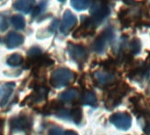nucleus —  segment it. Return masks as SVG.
Listing matches in <instances>:
<instances>
[{"instance_id": "26", "label": "nucleus", "mask_w": 150, "mask_h": 135, "mask_svg": "<svg viewBox=\"0 0 150 135\" xmlns=\"http://www.w3.org/2000/svg\"><path fill=\"white\" fill-rule=\"evenodd\" d=\"M58 1H59V2H61V3H64V2L66 1V0H58Z\"/></svg>"}, {"instance_id": "20", "label": "nucleus", "mask_w": 150, "mask_h": 135, "mask_svg": "<svg viewBox=\"0 0 150 135\" xmlns=\"http://www.w3.org/2000/svg\"><path fill=\"white\" fill-rule=\"evenodd\" d=\"M9 27V17L6 13H0V31L4 32Z\"/></svg>"}, {"instance_id": "8", "label": "nucleus", "mask_w": 150, "mask_h": 135, "mask_svg": "<svg viewBox=\"0 0 150 135\" xmlns=\"http://www.w3.org/2000/svg\"><path fill=\"white\" fill-rule=\"evenodd\" d=\"M14 88L15 84L13 83H8L0 88V107L1 108L5 107L8 103V101L13 93Z\"/></svg>"}, {"instance_id": "18", "label": "nucleus", "mask_w": 150, "mask_h": 135, "mask_svg": "<svg viewBox=\"0 0 150 135\" xmlns=\"http://www.w3.org/2000/svg\"><path fill=\"white\" fill-rule=\"evenodd\" d=\"M12 23L13 26L19 30H22L24 29L25 26H26V21L25 19L21 16V15H15L12 18Z\"/></svg>"}, {"instance_id": "2", "label": "nucleus", "mask_w": 150, "mask_h": 135, "mask_svg": "<svg viewBox=\"0 0 150 135\" xmlns=\"http://www.w3.org/2000/svg\"><path fill=\"white\" fill-rule=\"evenodd\" d=\"M74 79L75 74L71 71L68 70L67 68H61L53 72L50 82L52 87L59 88L68 86L74 81Z\"/></svg>"}, {"instance_id": "16", "label": "nucleus", "mask_w": 150, "mask_h": 135, "mask_svg": "<svg viewBox=\"0 0 150 135\" xmlns=\"http://www.w3.org/2000/svg\"><path fill=\"white\" fill-rule=\"evenodd\" d=\"M71 5L76 11H84L91 5V0H71Z\"/></svg>"}, {"instance_id": "11", "label": "nucleus", "mask_w": 150, "mask_h": 135, "mask_svg": "<svg viewBox=\"0 0 150 135\" xmlns=\"http://www.w3.org/2000/svg\"><path fill=\"white\" fill-rule=\"evenodd\" d=\"M35 0H16L13 4L14 9L23 13H29L35 6Z\"/></svg>"}, {"instance_id": "24", "label": "nucleus", "mask_w": 150, "mask_h": 135, "mask_svg": "<svg viewBox=\"0 0 150 135\" xmlns=\"http://www.w3.org/2000/svg\"><path fill=\"white\" fill-rule=\"evenodd\" d=\"M64 135H78V134L75 132L74 131H66L64 133Z\"/></svg>"}, {"instance_id": "21", "label": "nucleus", "mask_w": 150, "mask_h": 135, "mask_svg": "<svg viewBox=\"0 0 150 135\" xmlns=\"http://www.w3.org/2000/svg\"><path fill=\"white\" fill-rule=\"evenodd\" d=\"M141 43L139 39H133L131 42V51L132 54H138L140 51Z\"/></svg>"}, {"instance_id": "7", "label": "nucleus", "mask_w": 150, "mask_h": 135, "mask_svg": "<svg viewBox=\"0 0 150 135\" xmlns=\"http://www.w3.org/2000/svg\"><path fill=\"white\" fill-rule=\"evenodd\" d=\"M10 125L15 131H27L30 128L31 122L29 117L26 116H21L12 118L10 120Z\"/></svg>"}, {"instance_id": "13", "label": "nucleus", "mask_w": 150, "mask_h": 135, "mask_svg": "<svg viewBox=\"0 0 150 135\" xmlns=\"http://www.w3.org/2000/svg\"><path fill=\"white\" fill-rule=\"evenodd\" d=\"M59 100L62 102H73L77 99L78 97V92L75 89H69L65 92L61 93L59 95Z\"/></svg>"}, {"instance_id": "12", "label": "nucleus", "mask_w": 150, "mask_h": 135, "mask_svg": "<svg viewBox=\"0 0 150 135\" xmlns=\"http://www.w3.org/2000/svg\"><path fill=\"white\" fill-rule=\"evenodd\" d=\"M94 77L100 86H106L114 81V76L111 74L105 72H96L94 74Z\"/></svg>"}, {"instance_id": "3", "label": "nucleus", "mask_w": 150, "mask_h": 135, "mask_svg": "<svg viewBox=\"0 0 150 135\" xmlns=\"http://www.w3.org/2000/svg\"><path fill=\"white\" fill-rule=\"evenodd\" d=\"M110 122L117 129L127 131L132 126V117L126 112H117L110 117Z\"/></svg>"}, {"instance_id": "1", "label": "nucleus", "mask_w": 150, "mask_h": 135, "mask_svg": "<svg viewBox=\"0 0 150 135\" xmlns=\"http://www.w3.org/2000/svg\"><path fill=\"white\" fill-rule=\"evenodd\" d=\"M110 10L105 0H96L90 8V20L96 28L110 15Z\"/></svg>"}, {"instance_id": "14", "label": "nucleus", "mask_w": 150, "mask_h": 135, "mask_svg": "<svg viewBox=\"0 0 150 135\" xmlns=\"http://www.w3.org/2000/svg\"><path fill=\"white\" fill-rule=\"evenodd\" d=\"M81 102L85 105L96 106L97 103V99L93 92L86 90L81 95Z\"/></svg>"}, {"instance_id": "25", "label": "nucleus", "mask_w": 150, "mask_h": 135, "mask_svg": "<svg viewBox=\"0 0 150 135\" xmlns=\"http://www.w3.org/2000/svg\"><path fill=\"white\" fill-rule=\"evenodd\" d=\"M146 131L150 134V124L147 125V127H146Z\"/></svg>"}, {"instance_id": "23", "label": "nucleus", "mask_w": 150, "mask_h": 135, "mask_svg": "<svg viewBox=\"0 0 150 135\" xmlns=\"http://www.w3.org/2000/svg\"><path fill=\"white\" fill-rule=\"evenodd\" d=\"M64 131L57 126H54L50 130L49 135H64Z\"/></svg>"}, {"instance_id": "10", "label": "nucleus", "mask_w": 150, "mask_h": 135, "mask_svg": "<svg viewBox=\"0 0 150 135\" xmlns=\"http://www.w3.org/2000/svg\"><path fill=\"white\" fill-rule=\"evenodd\" d=\"M23 42L24 37L16 32H11L6 37V43L9 49H14L16 47H19L23 43Z\"/></svg>"}, {"instance_id": "5", "label": "nucleus", "mask_w": 150, "mask_h": 135, "mask_svg": "<svg viewBox=\"0 0 150 135\" xmlns=\"http://www.w3.org/2000/svg\"><path fill=\"white\" fill-rule=\"evenodd\" d=\"M68 52L71 57L77 63H83L87 59V51L85 48L79 44H68Z\"/></svg>"}, {"instance_id": "9", "label": "nucleus", "mask_w": 150, "mask_h": 135, "mask_svg": "<svg viewBox=\"0 0 150 135\" xmlns=\"http://www.w3.org/2000/svg\"><path fill=\"white\" fill-rule=\"evenodd\" d=\"M48 93H49V89L47 88L39 87L34 91V93H32V95H30L28 97L27 100H28L30 103H35V102L37 103L45 100L48 96Z\"/></svg>"}, {"instance_id": "22", "label": "nucleus", "mask_w": 150, "mask_h": 135, "mask_svg": "<svg viewBox=\"0 0 150 135\" xmlns=\"http://www.w3.org/2000/svg\"><path fill=\"white\" fill-rule=\"evenodd\" d=\"M45 8H46V1H42V2L36 6V8L35 9L34 13H33V16L35 17V16L40 14L41 13H42V12L45 10Z\"/></svg>"}, {"instance_id": "17", "label": "nucleus", "mask_w": 150, "mask_h": 135, "mask_svg": "<svg viewBox=\"0 0 150 135\" xmlns=\"http://www.w3.org/2000/svg\"><path fill=\"white\" fill-rule=\"evenodd\" d=\"M69 114H70V117L71 118V120L75 124H79L81 122V119H82V111H81V108L75 107V108L71 109L69 111Z\"/></svg>"}, {"instance_id": "19", "label": "nucleus", "mask_w": 150, "mask_h": 135, "mask_svg": "<svg viewBox=\"0 0 150 135\" xmlns=\"http://www.w3.org/2000/svg\"><path fill=\"white\" fill-rule=\"evenodd\" d=\"M22 63H23V57L18 53L13 54L7 58V64L10 66H19Z\"/></svg>"}, {"instance_id": "15", "label": "nucleus", "mask_w": 150, "mask_h": 135, "mask_svg": "<svg viewBox=\"0 0 150 135\" xmlns=\"http://www.w3.org/2000/svg\"><path fill=\"white\" fill-rule=\"evenodd\" d=\"M63 108V102L61 101H51L43 109L45 114H51L53 112H58Z\"/></svg>"}, {"instance_id": "6", "label": "nucleus", "mask_w": 150, "mask_h": 135, "mask_svg": "<svg viewBox=\"0 0 150 135\" xmlns=\"http://www.w3.org/2000/svg\"><path fill=\"white\" fill-rule=\"evenodd\" d=\"M77 21H78V20H77L76 16H75L73 13H71L69 10L65 11L63 15L60 31L64 35H67L75 26H76Z\"/></svg>"}, {"instance_id": "4", "label": "nucleus", "mask_w": 150, "mask_h": 135, "mask_svg": "<svg viewBox=\"0 0 150 135\" xmlns=\"http://www.w3.org/2000/svg\"><path fill=\"white\" fill-rule=\"evenodd\" d=\"M114 37V32L111 28H106L95 41L93 49L97 53H103L106 49L107 45L112 41Z\"/></svg>"}]
</instances>
